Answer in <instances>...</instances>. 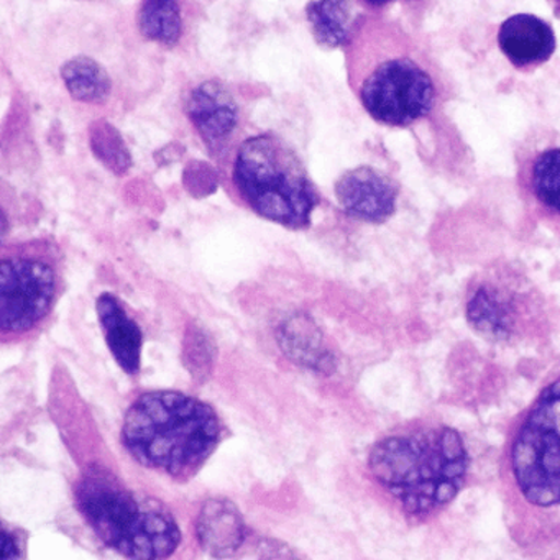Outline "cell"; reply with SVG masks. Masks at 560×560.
Wrapping results in <instances>:
<instances>
[{
  "instance_id": "6da1fadb",
  "label": "cell",
  "mask_w": 560,
  "mask_h": 560,
  "mask_svg": "<svg viewBox=\"0 0 560 560\" xmlns=\"http://www.w3.org/2000/svg\"><path fill=\"white\" fill-rule=\"evenodd\" d=\"M343 54L350 90L375 122L409 129L441 104L438 67L396 22L360 15Z\"/></svg>"
},
{
  "instance_id": "7a4b0ae2",
  "label": "cell",
  "mask_w": 560,
  "mask_h": 560,
  "mask_svg": "<svg viewBox=\"0 0 560 560\" xmlns=\"http://www.w3.org/2000/svg\"><path fill=\"white\" fill-rule=\"evenodd\" d=\"M369 470L406 516L424 520L460 493L470 455L455 429L415 424L380 439L370 452Z\"/></svg>"
},
{
  "instance_id": "3957f363",
  "label": "cell",
  "mask_w": 560,
  "mask_h": 560,
  "mask_svg": "<svg viewBox=\"0 0 560 560\" xmlns=\"http://www.w3.org/2000/svg\"><path fill=\"white\" fill-rule=\"evenodd\" d=\"M221 435L214 409L178 392L140 396L127 409L122 425L124 447L140 465L179 481L198 474Z\"/></svg>"
},
{
  "instance_id": "277c9868",
  "label": "cell",
  "mask_w": 560,
  "mask_h": 560,
  "mask_svg": "<svg viewBox=\"0 0 560 560\" xmlns=\"http://www.w3.org/2000/svg\"><path fill=\"white\" fill-rule=\"evenodd\" d=\"M78 510L114 552L129 559H165L182 533L165 504L132 490L106 468H88L74 488Z\"/></svg>"
},
{
  "instance_id": "5b68a950",
  "label": "cell",
  "mask_w": 560,
  "mask_h": 560,
  "mask_svg": "<svg viewBox=\"0 0 560 560\" xmlns=\"http://www.w3.org/2000/svg\"><path fill=\"white\" fill-rule=\"evenodd\" d=\"M231 178L242 201L261 218L288 229L310 228L319 195L300 156L280 136L245 139L235 150Z\"/></svg>"
},
{
  "instance_id": "8992f818",
  "label": "cell",
  "mask_w": 560,
  "mask_h": 560,
  "mask_svg": "<svg viewBox=\"0 0 560 560\" xmlns=\"http://www.w3.org/2000/svg\"><path fill=\"white\" fill-rule=\"evenodd\" d=\"M511 480L534 508L560 506V376L540 389L511 438Z\"/></svg>"
},
{
  "instance_id": "52a82bcc",
  "label": "cell",
  "mask_w": 560,
  "mask_h": 560,
  "mask_svg": "<svg viewBox=\"0 0 560 560\" xmlns=\"http://www.w3.org/2000/svg\"><path fill=\"white\" fill-rule=\"evenodd\" d=\"M60 270L54 248L40 242L15 245L0 264V327L19 336L37 327L54 307Z\"/></svg>"
},
{
  "instance_id": "ba28073f",
  "label": "cell",
  "mask_w": 560,
  "mask_h": 560,
  "mask_svg": "<svg viewBox=\"0 0 560 560\" xmlns=\"http://www.w3.org/2000/svg\"><path fill=\"white\" fill-rule=\"evenodd\" d=\"M529 304L516 281L508 278L481 280L468 294V323L481 336L491 340H510L520 329Z\"/></svg>"
},
{
  "instance_id": "9c48e42d",
  "label": "cell",
  "mask_w": 560,
  "mask_h": 560,
  "mask_svg": "<svg viewBox=\"0 0 560 560\" xmlns=\"http://www.w3.org/2000/svg\"><path fill=\"white\" fill-rule=\"evenodd\" d=\"M186 116L209 153L224 155L234 142L241 109L231 91L219 81H205L189 93Z\"/></svg>"
},
{
  "instance_id": "30bf717a",
  "label": "cell",
  "mask_w": 560,
  "mask_h": 560,
  "mask_svg": "<svg viewBox=\"0 0 560 560\" xmlns=\"http://www.w3.org/2000/svg\"><path fill=\"white\" fill-rule=\"evenodd\" d=\"M399 186L372 166H357L336 183V198L347 215L370 224H383L396 211Z\"/></svg>"
},
{
  "instance_id": "8fae6325",
  "label": "cell",
  "mask_w": 560,
  "mask_h": 560,
  "mask_svg": "<svg viewBox=\"0 0 560 560\" xmlns=\"http://www.w3.org/2000/svg\"><path fill=\"white\" fill-rule=\"evenodd\" d=\"M498 45L516 70L529 71L552 58L557 42L552 27L546 21L536 15L516 14L501 24Z\"/></svg>"
},
{
  "instance_id": "7c38bea8",
  "label": "cell",
  "mask_w": 560,
  "mask_h": 560,
  "mask_svg": "<svg viewBox=\"0 0 560 560\" xmlns=\"http://www.w3.org/2000/svg\"><path fill=\"white\" fill-rule=\"evenodd\" d=\"M97 316L103 327L104 339L120 369L137 375L142 363L143 336L139 324L124 310L114 294L103 293L97 298Z\"/></svg>"
},
{
  "instance_id": "4fadbf2b",
  "label": "cell",
  "mask_w": 560,
  "mask_h": 560,
  "mask_svg": "<svg viewBox=\"0 0 560 560\" xmlns=\"http://www.w3.org/2000/svg\"><path fill=\"white\" fill-rule=\"evenodd\" d=\"M199 544L212 557H231L247 537L244 517L232 501L214 498L201 508L196 521Z\"/></svg>"
},
{
  "instance_id": "5bb4252c",
  "label": "cell",
  "mask_w": 560,
  "mask_h": 560,
  "mask_svg": "<svg viewBox=\"0 0 560 560\" xmlns=\"http://www.w3.org/2000/svg\"><path fill=\"white\" fill-rule=\"evenodd\" d=\"M185 0H140L137 27L150 44L173 50L182 44L188 28Z\"/></svg>"
},
{
  "instance_id": "9a60e30c",
  "label": "cell",
  "mask_w": 560,
  "mask_h": 560,
  "mask_svg": "<svg viewBox=\"0 0 560 560\" xmlns=\"http://www.w3.org/2000/svg\"><path fill=\"white\" fill-rule=\"evenodd\" d=\"M360 15L357 14L353 0H311L306 8L314 40L329 50H343L355 31Z\"/></svg>"
},
{
  "instance_id": "2e32d148",
  "label": "cell",
  "mask_w": 560,
  "mask_h": 560,
  "mask_svg": "<svg viewBox=\"0 0 560 560\" xmlns=\"http://www.w3.org/2000/svg\"><path fill=\"white\" fill-rule=\"evenodd\" d=\"M61 80L70 96L84 104L107 103L113 94V78L96 57L73 55L60 68Z\"/></svg>"
},
{
  "instance_id": "e0dca14e",
  "label": "cell",
  "mask_w": 560,
  "mask_h": 560,
  "mask_svg": "<svg viewBox=\"0 0 560 560\" xmlns=\"http://www.w3.org/2000/svg\"><path fill=\"white\" fill-rule=\"evenodd\" d=\"M524 182L533 198L560 215V147H547L524 166Z\"/></svg>"
},
{
  "instance_id": "ac0fdd59",
  "label": "cell",
  "mask_w": 560,
  "mask_h": 560,
  "mask_svg": "<svg viewBox=\"0 0 560 560\" xmlns=\"http://www.w3.org/2000/svg\"><path fill=\"white\" fill-rule=\"evenodd\" d=\"M280 346L294 362L313 370L332 369V357L327 352L317 327L311 320L298 319L284 324L280 330Z\"/></svg>"
},
{
  "instance_id": "d6986e66",
  "label": "cell",
  "mask_w": 560,
  "mask_h": 560,
  "mask_svg": "<svg viewBox=\"0 0 560 560\" xmlns=\"http://www.w3.org/2000/svg\"><path fill=\"white\" fill-rule=\"evenodd\" d=\"M215 353L218 350H215L214 340L208 332L199 327L188 329L183 343V362L196 382H206L211 376Z\"/></svg>"
},
{
  "instance_id": "ffe728a7",
  "label": "cell",
  "mask_w": 560,
  "mask_h": 560,
  "mask_svg": "<svg viewBox=\"0 0 560 560\" xmlns=\"http://www.w3.org/2000/svg\"><path fill=\"white\" fill-rule=\"evenodd\" d=\"M91 147L104 165L114 173H126L130 166V155L117 130L109 124H97L91 129Z\"/></svg>"
},
{
  "instance_id": "44dd1931",
  "label": "cell",
  "mask_w": 560,
  "mask_h": 560,
  "mask_svg": "<svg viewBox=\"0 0 560 560\" xmlns=\"http://www.w3.org/2000/svg\"><path fill=\"white\" fill-rule=\"evenodd\" d=\"M2 557H4L5 560L21 557L18 540H15L14 534L9 533L8 527L2 529Z\"/></svg>"
},
{
  "instance_id": "7402d4cb",
  "label": "cell",
  "mask_w": 560,
  "mask_h": 560,
  "mask_svg": "<svg viewBox=\"0 0 560 560\" xmlns=\"http://www.w3.org/2000/svg\"><path fill=\"white\" fill-rule=\"evenodd\" d=\"M360 2L372 11H380V9L388 8L389 4H395V2H411V0H360Z\"/></svg>"
},
{
  "instance_id": "603a6c76",
  "label": "cell",
  "mask_w": 560,
  "mask_h": 560,
  "mask_svg": "<svg viewBox=\"0 0 560 560\" xmlns=\"http://www.w3.org/2000/svg\"><path fill=\"white\" fill-rule=\"evenodd\" d=\"M550 8H552L556 18L560 19V0H549Z\"/></svg>"
}]
</instances>
